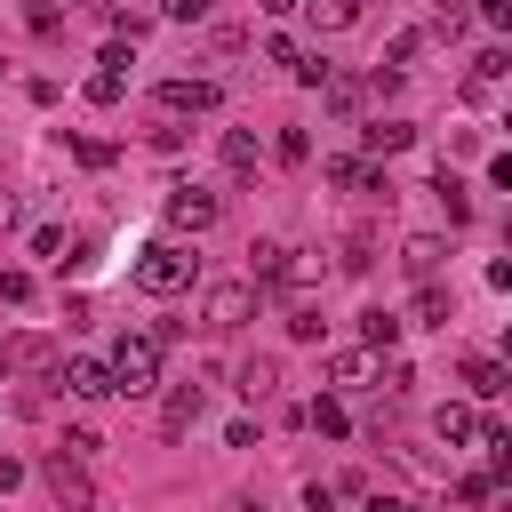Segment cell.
Masks as SVG:
<instances>
[{
  "label": "cell",
  "mask_w": 512,
  "mask_h": 512,
  "mask_svg": "<svg viewBox=\"0 0 512 512\" xmlns=\"http://www.w3.org/2000/svg\"><path fill=\"white\" fill-rule=\"evenodd\" d=\"M192 272H200V256H192L184 240H152V248H136V264H128V280H136L144 296H184Z\"/></svg>",
  "instance_id": "1"
},
{
  "label": "cell",
  "mask_w": 512,
  "mask_h": 512,
  "mask_svg": "<svg viewBox=\"0 0 512 512\" xmlns=\"http://www.w3.org/2000/svg\"><path fill=\"white\" fill-rule=\"evenodd\" d=\"M104 368H112V392H128V400H144V392L160 384V344H152V336H120Z\"/></svg>",
  "instance_id": "2"
},
{
  "label": "cell",
  "mask_w": 512,
  "mask_h": 512,
  "mask_svg": "<svg viewBox=\"0 0 512 512\" xmlns=\"http://www.w3.org/2000/svg\"><path fill=\"white\" fill-rule=\"evenodd\" d=\"M200 320H208V328H224V336H232V328H248V320H256V280H216V288L200 296Z\"/></svg>",
  "instance_id": "3"
},
{
  "label": "cell",
  "mask_w": 512,
  "mask_h": 512,
  "mask_svg": "<svg viewBox=\"0 0 512 512\" xmlns=\"http://www.w3.org/2000/svg\"><path fill=\"white\" fill-rule=\"evenodd\" d=\"M152 104H160V120H200V112L224 104V88H216V80H168Z\"/></svg>",
  "instance_id": "4"
},
{
  "label": "cell",
  "mask_w": 512,
  "mask_h": 512,
  "mask_svg": "<svg viewBox=\"0 0 512 512\" xmlns=\"http://www.w3.org/2000/svg\"><path fill=\"white\" fill-rule=\"evenodd\" d=\"M216 216H224V200H216L208 184H168V224H176V232H208Z\"/></svg>",
  "instance_id": "5"
},
{
  "label": "cell",
  "mask_w": 512,
  "mask_h": 512,
  "mask_svg": "<svg viewBox=\"0 0 512 512\" xmlns=\"http://www.w3.org/2000/svg\"><path fill=\"white\" fill-rule=\"evenodd\" d=\"M320 376H328L336 392H368V384H376V352H368V344H336V352L320 360Z\"/></svg>",
  "instance_id": "6"
},
{
  "label": "cell",
  "mask_w": 512,
  "mask_h": 512,
  "mask_svg": "<svg viewBox=\"0 0 512 512\" xmlns=\"http://www.w3.org/2000/svg\"><path fill=\"white\" fill-rule=\"evenodd\" d=\"M400 272H408L416 288L440 280V272H448V240H440V232H408V240H400Z\"/></svg>",
  "instance_id": "7"
},
{
  "label": "cell",
  "mask_w": 512,
  "mask_h": 512,
  "mask_svg": "<svg viewBox=\"0 0 512 512\" xmlns=\"http://www.w3.org/2000/svg\"><path fill=\"white\" fill-rule=\"evenodd\" d=\"M328 184H336V192H360V200H392V184H384V176H376V168H368L360 152L328 160Z\"/></svg>",
  "instance_id": "8"
},
{
  "label": "cell",
  "mask_w": 512,
  "mask_h": 512,
  "mask_svg": "<svg viewBox=\"0 0 512 512\" xmlns=\"http://www.w3.org/2000/svg\"><path fill=\"white\" fill-rule=\"evenodd\" d=\"M40 480H48V496H56L64 512H88V472H80L72 456H48V464H40Z\"/></svg>",
  "instance_id": "9"
},
{
  "label": "cell",
  "mask_w": 512,
  "mask_h": 512,
  "mask_svg": "<svg viewBox=\"0 0 512 512\" xmlns=\"http://www.w3.org/2000/svg\"><path fill=\"white\" fill-rule=\"evenodd\" d=\"M64 392L72 400H112V368L104 360H64Z\"/></svg>",
  "instance_id": "10"
},
{
  "label": "cell",
  "mask_w": 512,
  "mask_h": 512,
  "mask_svg": "<svg viewBox=\"0 0 512 512\" xmlns=\"http://www.w3.org/2000/svg\"><path fill=\"white\" fill-rule=\"evenodd\" d=\"M200 408H208V392H200V384H176V392L160 400V424H168V432H192Z\"/></svg>",
  "instance_id": "11"
},
{
  "label": "cell",
  "mask_w": 512,
  "mask_h": 512,
  "mask_svg": "<svg viewBox=\"0 0 512 512\" xmlns=\"http://www.w3.org/2000/svg\"><path fill=\"white\" fill-rule=\"evenodd\" d=\"M248 256H256V272H248V280H256V288H280V280H288V256H296V248H288V240H256Z\"/></svg>",
  "instance_id": "12"
},
{
  "label": "cell",
  "mask_w": 512,
  "mask_h": 512,
  "mask_svg": "<svg viewBox=\"0 0 512 512\" xmlns=\"http://www.w3.org/2000/svg\"><path fill=\"white\" fill-rule=\"evenodd\" d=\"M496 88H504V48H488V56H472V72H464V96H480V104H488Z\"/></svg>",
  "instance_id": "13"
},
{
  "label": "cell",
  "mask_w": 512,
  "mask_h": 512,
  "mask_svg": "<svg viewBox=\"0 0 512 512\" xmlns=\"http://www.w3.org/2000/svg\"><path fill=\"white\" fill-rule=\"evenodd\" d=\"M400 328H408V320H400V312H384V304H376V312H360V344H368V352H392V344H400Z\"/></svg>",
  "instance_id": "14"
},
{
  "label": "cell",
  "mask_w": 512,
  "mask_h": 512,
  "mask_svg": "<svg viewBox=\"0 0 512 512\" xmlns=\"http://www.w3.org/2000/svg\"><path fill=\"white\" fill-rule=\"evenodd\" d=\"M360 144H368V152H408V144H416V128H408V120H368V128H360Z\"/></svg>",
  "instance_id": "15"
},
{
  "label": "cell",
  "mask_w": 512,
  "mask_h": 512,
  "mask_svg": "<svg viewBox=\"0 0 512 512\" xmlns=\"http://www.w3.org/2000/svg\"><path fill=\"white\" fill-rule=\"evenodd\" d=\"M216 152H224V168H232V176H256V160H264L248 128H224V144H216Z\"/></svg>",
  "instance_id": "16"
},
{
  "label": "cell",
  "mask_w": 512,
  "mask_h": 512,
  "mask_svg": "<svg viewBox=\"0 0 512 512\" xmlns=\"http://www.w3.org/2000/svg\"><path fill=\"white\" fill-rule=\"evenodd\" d=\"M416 320H424V328H448V320H456V296H448L440 280H424V288H416Z\"/></svg>",
  "instance_id": "17"
},
{
  "label": "cell",
  "mask_w": 512,
  "mask_h": 512,
  "mask_svg": "<svg viewBox=\"0 0 512 512\" xmlns=\"http://www.w3.org/2000/svg\"><path fill=\"white\" fill-rule=\"evenodd\" d=\"M304 16H312V32H344V24H360V0H304Z\"/></svg>",
  "instance_id": "18"
},
{
  "label": "cell",
  "mask_w": 512,
  "mask_h": 512,
  "mask_svg": "<svg viewBox=\"0 0 512 512\" xmlns=\"http://www.w3.org/2000/svg\"><path fill=\"white\" fill-rule=\"evenodd\" d=\"M464 384H472V400H496L504 392V360H464Z\"/></svg>",
  "instance_id": "19"
},
{
  "label": "cell",
  "mask_w": 512,
  "mask_h": 512,
  "mask_svg": "<svg viewBox=\"0 0 512 512\" xmlns=\"http://www.w3.org/2000/svg\"><path fill=\"white\" fill-rule=\"evenodd\" d=\"M432 432H440V440H472V432H480V416H472L464 400H448V408L432 416Z\"/></svg>",
  "instance_id": "20"
},
{
  "label": "cell",
  "mask_w": 512,
  "mask_h": 512,
  "mask_svg": "<svg viewBox=\"0 0 512 512\" xmlns=\"http://www.w3.org/2000/svg\"><path fill=\"white\" fill-rule=\"evenodd\" d=\"M56 456H72V464H96V456H104V432H96V424H72Z\"/></svg>",
  "instance_id": "21"
},
{
  "label": "cell",
  "mask_w": 512,
  "mask_h": 512,
  "mask_svg": "<svg viewBox=\"0 0 512 512\" xmlns=\"http://www.w3.org/2000/svg\"><path fill=\"white\" fill-rule=\"evenodd\" d=\"M432 192H440V208H448V224H464V216H472V192H464V184H456L448 168L432 176Z\"/></svg>",
  "instance_id": "22"
},
{
  "label": "cell",
  "mask_w": 512,
  "mask_h": 512,
  "mask_svg": "<svg viewBox=\"0 0 512 512\" xmlns=\"http://www.w3.org/2000/svg\"><path fill=\"white\" fill-rule=\"evenodd\" d=\"M304 424H312V432H328V440H344V432H352V416H344L336 400H312V408H304Z\"/></svg>",
  "instance_id": "23"
},
{
  "label": "cell",
  "mask_w": 512,
  "mask_h": 512,
  "mask_svg": "<svg viewBox=\"0 0 512 512\" xmlns=\"http://www.w3.org/2000/svg\"><path fill=\"white\" fill-rule=\"evenodd\" d=\"M128 96V72H88V104H120Z\"/></svg>",
  "instance_id": "24"
},
{
  "label": "cell",
  "mask_w": 512,
  "mask_h": 512,
  "mask_svg": "<svg viewBox=\"0 0 512 512\" xmlns=\"http://www.w3.org/2000/svg\"><path fill=\"white\" fill-rule=\"evenodd\" d=\"M272 384H280V368H272V360H248V368H240V392H248V400H264Z\"/></svg>",
  "instance_id": "25"
},
{
  "label": "cell",
  "mask_w": 512,
  "mask_h": 512,
  "mask_svg": "<svg viewBox=\"0 0 512 512\" xmlns=\"http://www.w3.org/2000/svg\"><path fill=\"white\" fill-rule=\"evenodd\" d=\"M464 24H472V8H456V0L432 8V32H440V40H464Z\"/></svg>",
  "instance_id": "26"
},
{
  "label": "cell",
  "mask_w": 512,
  "mask_h": 512,
  "mask_svg": "<svg viewBox=\"0 0 512 512\" xmlns=\"http://www.w3.org/2000/svg\"><path fill=\"white\" fill-rule=\"evenodd\" d=\"M264 56H272V64H288V72H296V64H304V40H296V32H272V40H264Z\"/></svg>",
  "instance_id": "27"
},
{
  "label": "cell",
  "mask_w": 512,
  "mask_h": 512,
  "mask_svg": "<svg viewBox=\"0 0 512 512\" xmlns=\"http://www.w3.org/2000/svg\"><path fill=\"white\" fill-rule=\"evenodd\" d=\"M424 48H432V32H400V40H392V72H400V64H416Z\"/></svg>",
  "instance_id": "28"
},
{
  "label": "cell",
  "mask_w": 512,
  "mask_h": 512,
  "mask_svg": "<svg viewBox=\"0 0 512 512\" xmlns=\"http://www.w3.org/2000/svg\"><path fill=\"white\" fill-rule=\"evenodd\" d=\"M368 264H376V240L352 232V240H344V272H368Z\"/></svg>",
  "instance_id": "29"
},
{
  "label": "cell",
  "mask_w": 512,
  "mask_h": 512,
  "mask_svg": "<svg viewBox=\"0 0 512 512\" xmlns=\"http://www.w3.org/2000/svg\"><path fill=\"white\" fill-rule=\"evenodd\" d=\"M456 496H464V504H488V496H496V472H464Z\"/></svg>",
  "instance_id": "30"
},
{
  "label": "cell",
  "mask_w": 512,
  "mask_h": 512,
  "mask_svg": "<svg viewBox=\"0 0 512 512\" xmlns=\"http://www.w3.org/2000/svg\"><path fill=\"white\" fill-rule=\"evenodd\" d=\"M24 24H32V32H56L64 16H56V0H24Z\"/></svg>",
  "instance_id": "31"
},
{
  "label": "cell",
  "mask_w": 512,
  "mask_h": 512,
  "mask_svg": "<svg viewBox=\"0 0 512 512\" xmlns=\"http://www.w3.org/2000/svg\"><path fill=\"white\" fill-rule=\"evenodd\" d=\"M32 256H48V264H56V256H64V232H56V224H40V232H32Z\"/></svg>",
  "instance_id": "32"
},
{
  "label": "cell",
  "mask_w": 512,
  "mask_h": 512,
  "mask_svg": "<svg viewBox=\"0 0 512 512\" xmlns=\"http://www.w3.org/2000/svg\"><path fill=\"white\" fill-rule=\"evenodd\" d=\"M32 296V272H0V304H24Z\"/></svg>",
  "instance_id": "33"
},
{
  "label": "cell",
  "mask_w": 512,
  "mask_h": 512,
  "mask_svg": "<svg viewBox=\"0 0 512 512\" xmlns=\"http://www.w3.org/2000/svg\"><path fill=\"white\" fill-rule=\"evenodd\" d=\"M288 336H304V344H312V336H320V312H312V304H296V312H288Z\"/></svg>",
  "instance_id": "34"
},
{
  "label": "cell",
  "mask_w": 512,
  "mask_h": 512,
  "mask_svg": "<svg viewBox=\"0 0 512 512\" xmlns=\"http://www.w3.org/2000/svg\"><path fill=\"white\" fill-rule=\"evenodd\" d=\"M160 8H168L176 24H200V16H208V0H160Z\"/></svg>",
  "instance_id": "35"
},
{
  "label": "cell",
  "mask_w": 512,
  "mask_h": 512,
  "mask_svg": "<svg viewBox=\"0 0 512 512\" xmlns=\"http://www.w3.org/2000/svg\"><path fill=\"white\" fill-rule=\"evenodd\" d=\"M368 512H416L408 496H392V488H368Z\"/></svg>",
  "instance_id": "36"
},
{
  "label": "cell",
  "mask_w": 512,
  "mask_h": 512,
  "mask_svg": "<svg viewBox=\"0 0 512 512\" xmlns=\"http://www.w3.org/2000/svg\"><path fill=\"white\" fill-rule=\"evenodd\" d=\"M480 24H496V32H504V24H512V0H480Z\"/></svg>",
  "instance_id": "37"
},
{
  "label": "cell",
  "mask_w": 512,
  "mask_h": 512,
  "mask_svg": "<svg viewBox=\"0 0 512 512\" xmlns=\"http://www.w3.org/2000/svg\"><path fill=\"white\" fill-rule=\"evenodd\" d=\"M256 8H264V16H296L304 0H256Z\"/></svg>",
  "instance_id": "38"
},
{
  "label": "cell",
  "mask_w": 512,
  "mask_h": 512,
  "mask_svg": "<svg viewBox=\"0 0 512 512\" xmlns=\"http://www.w3.org/2000/svg\"><path fill=\"white\" fill-rule=\"evenodd\" d=\"M0 224H8V192H0Z\"/></svg>",
  "instance_id": "39"
}]
</instances>
